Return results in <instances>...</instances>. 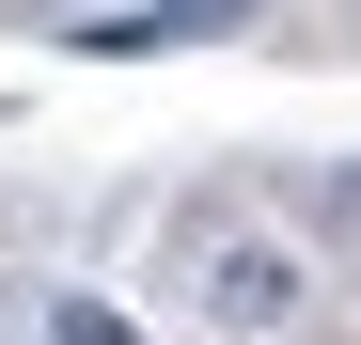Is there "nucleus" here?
Segmentation results:
<instances>
[{"label":"nucleus","instance_id":"nucleus-1","mask_svg":"<svg viewBox=\"0 0 361 345\" xmlns=\"http://www.w3.org/2000/svg\"><path fill=\"white\" fill-rule=\"evenodd\" d=\"M204 314L252 330V345H283L298 314H314V299H298V251H283V236H220V251H204Z\"/></svg>","mask_w":361,"mask_h":345},{"label":"nucleus","instance_id":"nucleus-2","mask_svg":"<svg viewBox=\"0 0 361 345\" xmlns=\"http://www.w3.org/2000/svg\"><path fill=\"white\" fill-rule=\"evenodd\" d=\"M47 345H157V330L110 314V299H47Z\"/></svg>","mask_w":361,"mask_h":345}]
</instances>
